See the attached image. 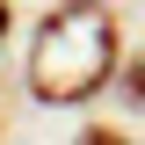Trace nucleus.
Wrapping results in <instances>:
<instances>
[{
  "instance_id": "3",
  "label": "nucleus",
  "mask_w": 145,
  "mask_h": 145,
  "mask_svg": "<svg viewBox=\"0 0 145 145\" xmlns=\"http://www.w3.org/2000/svg\"><path fill=\"white\" fill-rule=\"evenodd\" d=\"M7 29H15V7H7V0H0V36H7Z\"/></svg>"
},
{
  "instance_id": "2",
  "label": "nucleus",
  "mask_w": 145,
  "mask_h": 145,
  "mask_svg": "<svg viewBox=\"0 0 145 145\" xmlns=\"http://www.w3.org/2000/svg\"><path fill=\"white\" fill-rule=\"evenodd\" d=\"M123 102H145V58H138V65L123 72Z\"/></svg>"
},
{
  "instance_id": "1",
  "label": "nucleus",
  "mask_w": 145,
  "mask_h": 145,
  "mask_svg": "<svg viewBox=\"0 0 145 145\" xmlns=\"http://www.w3.org/2000/svg\"><path fill=\"white\" fill-rule=\"evenodd\" d=\"M102 0H58V15H44L29 44V94L44 109H72L102 94L116 80V58H123V36H116V15H94Z\"/></svg>"
}]
</instances>
